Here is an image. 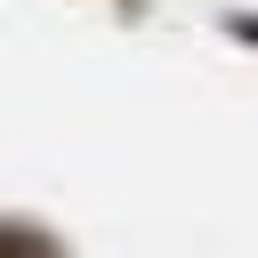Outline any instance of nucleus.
Segmentation results:
<instances>
[{"mask_svg":"<svg viewBox=\"0 0 258 258\" xmlns=\"http://www.w3.org/2000/svg\"><path fill=\"white\" fill-rule=\"evenodd\" d=\"M0 258H56V250H48L32 226H0Z\"/></svg>","mask_w":258,"mask_h":258,"instance_id":"1","label":"nucleus"}]
</instances>
